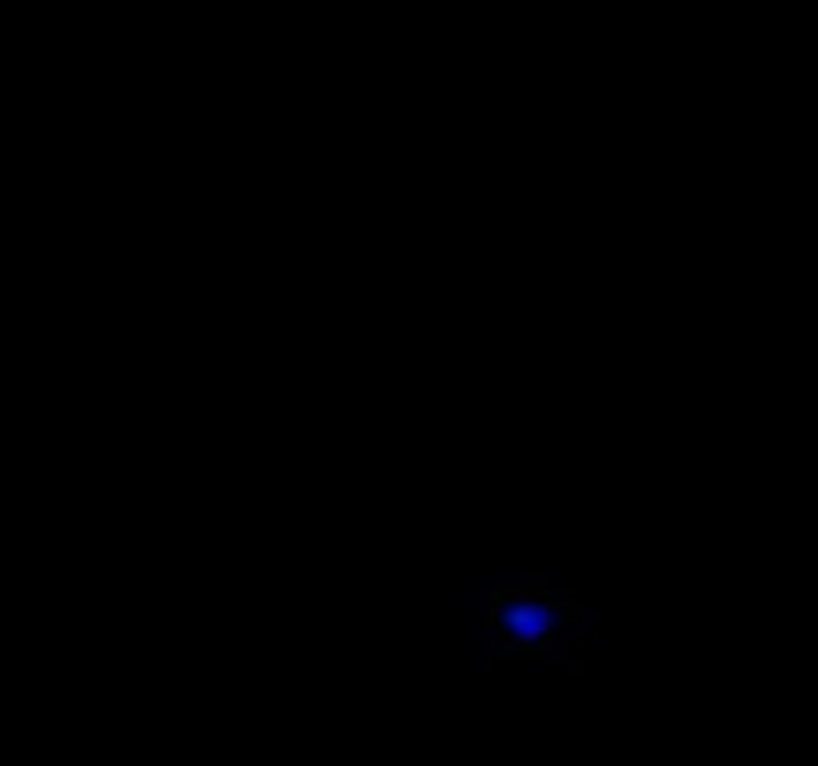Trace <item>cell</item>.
<instances>
[{"instance_id":"1","label":"cell","mask_w":818,"mask_h":766,"mask_svg":"<svg viewBox=\"0 0 818 766\" xmlns=\"http://www.w3.org/2000/svg\"><path fill=\"white\" fill-rule=\"evenodd\" d=\"M595 611L575 603L571 587H551L543 575H523L515 583H491L479 595V639L483 675L495 659H539L583 675L575 623H591Z\"/></svg>"}]
</instances>
